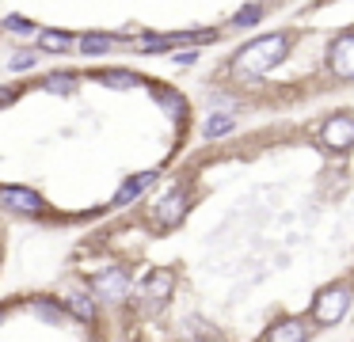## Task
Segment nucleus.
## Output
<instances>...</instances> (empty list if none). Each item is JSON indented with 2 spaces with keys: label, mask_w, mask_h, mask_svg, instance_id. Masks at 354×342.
Listing matches in <instances>:
<instances>
[{
  "label": "nucleus",
  "mask_w": 354,
  "mask_h": 342,
  "mask_svg": "<svg viewBox=\"0 0 354 342\" xmlns=\"http://www.w3.org/2000/svg\"><path fill=\"white\" fill-rule=\"evenodd\" d=\"M290 53V35H263V38H255V42H248L244 50L232 57V76L236 80H259L263 73H270V68L278 65V61Z\"/></svg>",
  "instance_id": "1"
},
{
  "label": "nucleus",
  "mask_w": 354,
  "mask_h": 342,
  "mask_svg": "<svg viewBox=\"0 0 354 342\" xmlns=\"http://www.w3.org/2000/svg\"><path fill=\"white\" fill-rule=\"evenodd\" d=\"M351 285H328L320 296H316V304H313V316H316V323L320 327H331V323H339V319L346 316V308H351Z\"/></svg>",
  "instance_id": "2"
},
{
  "label": "nucleus",
  "mask_w": 354,
  "mask_h": 342,
  "mask_svg": "<svg viewBox=\"0 0 354 342\" xmlns=\"http://www.w3.org/2000/svg\"><path fill=\"white\" fill-rule=\"evenodd\" d=\"M92 293L100 296V301H107V304H122L126 296H130V274L126 270H103V274H95L92 278Z\"/></svg>",
  "instance_id": "3"
},
{
  "label": "nucleus",
  "mask_w": 354,
  "mask_h": 342,
  "mask_svg": "<svg viewBox=\"0 0 354 342\" xmlns=\"http://www.w3.org/2000/svg\"><path fill=\"white\" fill-rule=\"evenodd\" d=\"M0 202H4V209H8V213H24V217H39V213L46 209L42 194H39V190H31V187H4V190H0Z\"/></svg>",
  "instance_id": "4"
},
{
  "label": "nucleus",
  "mask_w": 354,
  "mask_h": 342,
  "mask_svg": "<svg viewBox=\"0 0 354 342\" xmlns=\"http://www.w3.org/2000/svg\"><path fill=\"white\" fill-rule=\"evenodd\" d=\"M328 68L339 80H354V30L339 35L335 42L328 46Z\"/></svg>",
  "instance_id": "5"
},
{
  "label": "nucleus",
  "mask_w": 354,
  "mask_h": 342,
  "mask_svg": "<svg viewBox=\"0 0 354 342\" xmlns=\"http://www.w3.org/2000/svg\"><path fill=\"white\" fill-rule=\"evenodd\" d=\"M320 141L328 144V149H335V152H346V149L354 144V118H351V114H339V118H328V122H324Z\"/></svg>",
  "instance_id": "6"
},
{
  "label": "nucleus",
  "mask_w": 354,
  "mask_h": 342,
  "mask_svg": "<svg viewBox=\"0 0 354 342\" xmlns=\"http://www.w3.org/2000/svg\"><path fill=\"white\" fill-rule=\"evenodd\" d=\"M171 281H176V274H171V270H149L145 274L141 293H145V301L153 304V308H160V304L171 296Z\"/></svg>",
  "instance_id": "7"
},
{
  "label": "nucleus",
  "mask_w": 354,
  "mask_h": 342,
  "mask_svg": "<svg viewBox=\"0 0 354 342\" xmlns=\"http://www.w3.org/2000/svg\"><path fill=\"white\" fill-rule=\"evenodd\" d=\"M183 209H187V194L183 190H168V198H164V202H156V220H160V225H179V220H183Z\"/></svg>",
  "instance_id": "8"
},
{
  "label": "nucleus",
  "mask_w": 354,
  "mask_h": 342,
  "mask_svg": "<svg viewBox=\"0 0 354 342\" xmlns=\"http://www.w3.org/2000/svg\"><path fill=\"white\" fill-rule=\"evenodd\" d=\"M263 339H270V342H301V339H308V327L301 323V319H282V323L267 327Z\"/></svg>",
  "instance_id": "9"
},
{
  "label": "nucleus",
  "mask_w": 354,
  "mask_h": 342,
  "mask_svg": "<svg viewBox=\"0 0 354 342\" xmlns=\"http://www.w3.org/2000/svg\"><path fill=\"white\" fill-rule=\"evenodd\" d=\"M156 182V171H141V175H130V179L122 182V190L115 194V202L118 205H126V202H133V198L141 194V190H149Z\"/></svg>",
  "instance_id": "10"
},
{
  "label": "nucleus",
  "mask_w": 354,
  "mask_h": 342,
  "mask_svg": "<svg viewBox=\"0 0 354 342\" xmlns=\"http://www.w3.org/2000/svg\"><path fill=\"white\" fill-rule=\"evenodd\" d=\"M118 38L115 35H103V30H88L84 38H80V53H88V57H95V53H107L115 50Z\"/></svg>",
  "instance_id": "11"
},
{
  "label": "nucleus",
  "mask_w": 354,
  "mask_h": 342,
  "mask_svg": "<svg viewBox=\"0 0 354 342\" xmlns=\"http://www.w3.org/2000/svg\"><path fill=\"white\" fill-rule=\"evenodd\" d=\"M73 42H77V38H73L69 30H42L39 35V50L42 53H65Z\"/></svg>",
  "instance_id": "12"
},
{
  "label": "nucleus",
  "mask_w": 354,
  "mask_h": 342,
  "mask_svg": "<svg viewBox=\"0 0 354 342\" xmlns=\"http://www.w3.org/2000/svg\"><path fill=\"white\" fill-rule=\"evenodd\" d=\"M95 80L107 84V88H138V73H130V68H103V73H95Z\"/></svg>",
  "instance_id": "13"
},
{
  "label": "nucleus",
  "mask_w": 354,
  "mask_h": 342,
  "mask_svg": "<svg viewBox=\"0 0 354 342\" xmlns=\"http://www.w3.org/2000/svg\"><path fill=\"white\" fill-rule=\"evenodd\" d=\"M263 19V8L259 4H244L236 15H232V27H255Z\"/></svg>",
  "instance_id": "14"
},
{
  "label": "nucleus",
  "mask_w": 354,
  "mask_h": 342,
  "mask_svg": "<svg viewBox=\"0 0 354 342\" xmlns=\"http://www.w3.org/2000/svg\"><path fill=\"white\" fill-rule=\"evenodd\" d=\"M232 126H236V122H232L229 114H209V122H206V137H225V133H232Z\"/></svg>",
  "instance_id": "15"
},
{
  "label": "nucleus",
  "mask_w": 354,
  "mask_h": 342,
  "mask_svg": "<svg viewBox=\"0 0 354 342\" xmlns=\"http://www.w3.org/2000/svg\"><path fill=\"white\" fill-rule=\"evenodd\" d=\"M73 88H77V76H73V73H54V76H46V91H62V95H69Z\"/></svg>",
  "instance_id": "16"
},
{
  "label": "nucleus",
  "mask_w": 354,
  "mask_h": 342,
  "mask_svg": "<svg viewBox=\"0 0 354 342\" xmlns=\"http://www.w3.org/2000/svg\"><path fill=\"white\" fill-rule=\"evenodd\" d=\"M35 61H39V53H35V50H16L8 57V68H12V73H24V68H31Z\"/></svg>",
  "instance_id": "17"
},
{
  "label": "nucleus",
  "mask_w": 354,
  "mask_h": 342,
  "mask_svg": "<svg viewBox=\"0 0 354 342\" xmlns=\"http://www.w3.org/2000/svg\"><path fill=\"white\" fill-rule=\"evenodd\" d=\"M69 308L73 312H77V319H95V304L92 301H88V296H69Z\"/></svg>",
  "instance_id": "18"
},
{
  "label": "nucleus",
  "mask_w": 354,
  "mask_h": 342,
  "mask_svg": "<svg viewBox=\"0 0 354 342\" xmlns=\"http://www.w3.org/2000/svg\"><path fill=\"white\" fill-rule=\"evenodd\" d=\"M4 30H12V35H31L35 23L24 19V15H8V19H4Z\"/></svg>",
  "instance_id": "19"
},
{
  "label": "nucleus",
  "mask_w": 354,
  "mask_h": 342,
  "mask_svg": "<svg viewBox=\"0 0 354 342\" xmlns=\"http://www.w3.org/2000/svg\"><path fill=\"white\" fill-rule=\"evenodd\" d=\"M35 308H39V312H42V319H50V323L65 319V308H57V304H50V301H35Z\"/></svg>",
  "instance_id": "20"
}]
</instances>
